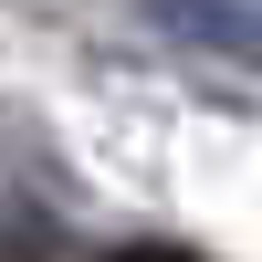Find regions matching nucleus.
<instances>
[{
  "label": "nucleus",
  "mask_w": 262,
  "mask_h": 262,
  "mask_svg": "<svg viewBox=\"0 0 262 262\" xmlns=\"http://www.w3.org/2000/svg\"><path fill=\"white\" fill-rule=\"evenodd\" d=\"M179 53H210V63H252L262 74V0H137Z\"/></svg>",
  "instance_id": "f257e3e1"
},
{
  "label": "nucleus",
  "mask_w": 262,
  "mask_h": 262,
  "mask_svg": "<svg viewBox=\"0 0 262 262\" xmlns=\"http://www.w3.org/2000/svg\"><path fill=\"white\" fill-rule=\"evenodd\" d=\"M116 262H189V252H179V242H126Z\"/></svg>",
  "instance_id": "f03ea898"
}]
</instances>
